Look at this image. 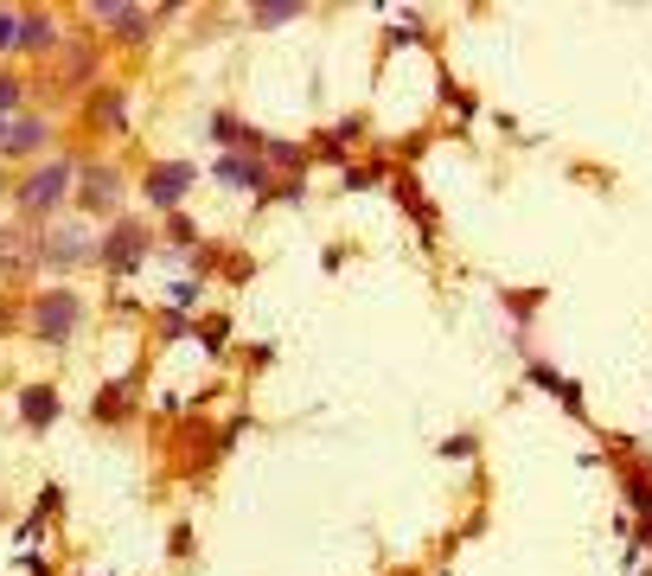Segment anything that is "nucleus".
I'll return each instance as SVG.
<instances>
[{
	"mask_svg": "<svg viewBox=\"0 0 652 576\" xmlns=\"http://www.w3.org/2000/svg\"><path fill=\"white\" fill-rule=\"evenodd\" d=\"M78 155H58L46 160V167H32V173H20V186H13V206H20V225H58V211H64V199L78 192Z\"/></svg>",
	"mask_w": 652,
	"mask_h": 576,
	"instance_id": "obj_1",
	"label": "nucleus"
},
{
	"mask_svg": "<svg viewBox=\"0 0 652 576\" xmlns=\"http://www.w3.org/2000/svg\"><path fill=\"white\" fill-rule=\"evenodd\" d=\"M27 327L46 346H64L83 327V295L78 288H39V295L27 301Z\"/></svg>",
	"mask_w": 652,
	"mask_h": 576,
	"instance_id": "obj_2",
	"label": "nucleus"
},
{
	"mask_svg": "<svg viewBox=\"0 0 652 576\" xmlns=\"http://www.w3.org/2000/svg\"><path fill=\"white\" fill-rule=\"evenodd\" d=\"M154 250V231L141 225V218H116L103 237H97V262H103L109 276H134L141 262Z\"/></svg>",
	"mask_w": 652,
	"mask_h": 576,
	"instance_id": "obj_3",
	"label": "nucleus"
},
{
	"mask_svg": "<svg viewBox=\"0 0 652 576\" xmlns=\"http://www.w3.org/2000/svg\"><path fill=\"white\" fill-rule=\"evenodd\" d=\"M192 180H199V167H192V160H154V167L141 173V199L173 218V211H185V192H192Z\"/></svg>",
	"mask_w": 652,
	"mask_h": 576,
	"instance_id": "obj_4",
	"label": "nucleus"
},
{
	"mask_svg": "<svg viewBox=\"0 0 652 576\" xmlns=\"http://www.w3.org/2000/svg\"><path fill=\"white\" fill-rule=\"evenodd\" d=\"M39 262H52V269H78V262H97V237L83 231V225H46V237H39V250H32Z\"/></svg>",
	"mask_w": 652,
	"mask_h": 576,
	"instance_id": "obj_5",
	"label": "nucleus"
},
{
	"mask_svg": "<svg viewBox=\"0 0 652 576\" xmlns=\"http://www.w3.org/2000/svg\"><path fill=\"white\" fill-rule=\"evenodd\" d=\"M78 211H116L122 206V167H109V160H83L78 167Z\"/></svg>",
	"mask_w": 652,
	"mask_h": 576,
	"instance_id": "obj_6",
	"label": "nucleus"
},
{
	"mask_svg": "<svg viewBox=\"0 0 652 576\" xmlns=\"http://www.w3.org/2000/svg\"><path fill=\"white\" fill-rule=\"evenodd\" d=\"M211 180L269 199V160H262V155H218V160H211Z\"/></svg>",
	"mask_w": 652,
	"mask_h": 576,
	"instance_id": "obj_7",
	"label": "nucleus"
},
{
	"mask_svg": "<svg viewBox=\"0 0 652 576\" xmlns=\"http://www.w3.org/2000/svg\"><path fill=\"white\" fill-rule=\"evenodd\" d=\"M52 141V122H39V116H20V122H7V141H0V160H32L39 148Z\"/></svg>",
	"mask_w": 652,
	"mask_h": 576,
	"instance_id": "obj_8",
	"label": "nucleus"
},
{
	"mask_svg": "<svg viewBox=\"0 0 652 576\" xmlns=\"http://www.w3.org/2000/svg\"><path fill=\"white\" fill-rule=\"evenodd\" d=\"M90 122H97L103 135H122V129H129V90L97 83V90H90Z\"/></svg>",
	"mask_w": 652,
	"mask_h": 576,
	"instance_id": "obj_9",
	"label": "nucleus"
},
{
	"mask_svg": "<svg viewBox=\"0 0 652 576\" xmlns=\"http://www.w3.org/2000/svg\"><path fill=\"white\" fill-rule=\"evenodd\" d=\"M58 417H64V404H58L52 385H27V391H20V423H27L32 436H46Z\"/></svg>",
	"mask_w": 652,
	"mask_h": 576,
	"instance_id": "obj_10",
	"label": "nucleus"
},
{
	"mask_svg": "<svg viewBox=\"0 0 652 576\" xmlns=\"http://www.w3.org/2000/svg\"><path fill=\"white\" fill-rule=\"evenodd\" d=\"M52 46H58V20L52 13H39V7H27V13H20V52L46 58Z\"/></svg>",
	"mask_w": 652,
	"mask_h": 576,
	"instance_id": "obj_11",
	"label": "nucleus"
},
{
	"mask_svg": "<svg viewBox=\"0 0 652 576\" xmlns=\"http://www.w3.org/2000/svg\"><path fill=\"white\" fill-rule=\"evenodd\" d=\"M134 417V385H103L97 391V423H129Z\"/></svg>",
	"mask_w": 652,
	"mask_h": 576,
	"instance_id": "obj_12",
	"label": "nucleus"
},
{
	"mask_svg": "<svg viewBox=\"0 0 652 576\" xmlns=\"http://www.w3.org/2000/svg\"><path fill=\"white\" fill-rule=\"evenodd\" d=\"M524 371H531V385H544V391H556V397H563V410H570V417H582V391H575L570 378H563V371L538 366V359H531V366H524Z\"/></svg>",
	"mask_w": 652,
	"mask_h": 576,
	"instance_id": "obj_13",
	"label": "nucleus"
},
{
	"mask_svg": "<svg viewBox=\"0 0 652 576\" xmlns=\"http://www.w3.org/2000/svg\"><path fill=\"white\" fill-rule=\"evenodd\" d=\"M20 116H27V83L0 71V122H20Z\"/></svg>",
	"mask_w": 652,
	"mask_h": 576,
	"instance_id": "obj_14",
	"label": "nucleus"
},
{
	"mask_svg": "<svg viewBox=\"0 0 652 576\" xmlns=\"http://www.w3.org/2000/svg\"><path fill=\"white\" fill-rule=\"evenodd\" d=\"M192 308H199V276L167 282V315H192Z\"/></svg>",
	"mask_w": 652,
	"mask_h": 576,
	"instance_id": "obj_15",
	"label": "nucleus"
},
{
	"mask_svg": "<svg viewBox=\"0 0 652 576\" xmlns=\"http://www.w3.org/2000/svg\"><path fill=\"white\" fill-rule=\"evenodd\" d=\"M13 52H20V13L0 7V58H13Z\"/></svg>",
	"mask_w": 652,
	"mask_h": 576,
	"instance_id": "obj_16",
	"label": "nucleus"
},
{
	"mask_svg": "<svg viewBox=\"0 0 652 576\" xmlns=\"http://www.w3.org/2000/svg\"><path fill=\"white\" fill-rule=\"evenodd\" d=\"M167 237H173V244H185V250H199V225H192L185 211H173V218H167Z\"/></svg>",
	"mask_w": 652,
	"mask_h": 576,
	"instance_id": "obj_17",
	"label": "nucleus"
},
{
	"mask_svg": "<svg viewBox=\"0 0 652 576\" xmlns=\"http://www.w3.org/2000/svg\"><path fill=\"white\" fill-rule=\"evenodd\" d=\"M250 20H257V27H288V20H301V7H257Z\"/></svg>",
	"mask_w": 652,
	"mask_h": 576,
	"instance_id": "obj_18",
	"label": "nucleus"
},
{
	"mask_svg": "<svg viewBox=\"0 0 652 576\" xmlns=\"http://www.w3.org/2000/svg\"><path fill=\"white\" fill-rule=\"evenodd\" d=\"M384 180V167H352V173H345V192H365V186H378Z\"/></svg>",
	"mask_w": 652,
	"mask_h": 576,
	"instance_id": "obj_19",
	"label": "nucleus"
},
{
	"mask_svg": "<svg viewBox=\"0 0 652 576\" xmlns=\"http://www.w3.org/2000/svg\"><path fill=\"white\" fill-rule=\"evenodd\" d=\"M199 340H205V346H211V352H218V346L231 340V320H218V315H211V320H205V327H199Z\"/></svg>",
	"mask_w": 652,
	"mask_h": 576,
	"instance_id": "obj_20",
	"label": "nucleus"
},
{
	"mask_svg": "<svg viewBox=\"0 0 652 576\" xmlns=\"http://www.w3.org/2000/svg\"><path fill=\"white\" fill-rule=\"evenodd\" d=\"M468 448H473V436H448V443H442V455H448V461H461Z\"/></svg>",
	"mask_w": 652,
	"mask_h": 576,
	"instance_id": "obj_21",
	"label": "nucleus"
},
{
	"mask_svg": "<svg viewBox=\"0 0 652 576\" xmlns=\"http://www.w3.org/2000/svg\"><path fill=\"white\" fill-rule=\"evenodd\" d=\"M13 327H20V315H13V308H0V334H13Z\"/></svg>",
	"mask_w": 652,
	"mask_h": 576,
	"instance_id": "obj_22",
	"label": "nucleus"
},
{
	"mask_svg": "<svg viewBox=\"0 0 652 576\" xmlns=\"http://www.w3.org/2000/svg\"><path fill=\"white\" fill-rule=\"evenodd\" d=\"M7 250H13V231H7V225H0V262H13V257H7Z\"/></svg>",
	"mask_w": 652,
	"mask_h": 576,
	"instance_id": "obj_23",
	"label": "nucleus"
}]
</instances>
